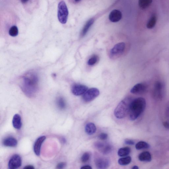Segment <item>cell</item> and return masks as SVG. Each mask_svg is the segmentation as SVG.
<instances>
[{
    "mask_svg": "<svg viewBox=\"0 0 169 169\" xmlns=\"http://www.w3.org/2000/svg\"><path fill=\"white\" fill-rule=\"evenodd\" d=\"M39 79L34 72L26 74L22 78L21 87L23 92L28 96H34L38 89Z\"/></svg>",
    "mask_w": 169,
    "mask_h": 169,
    "instance_id": "6da1fadb",
    "label": "cell"
},
{
    "mask_svg": "<svg viewBox=\"0 0 169 169\" xmlns=\"http://www.w3.org/2000/svg\"><path fill=\"white\" fill-rule=\"evenodd\" d=\"M146 106V100L142 97L132 100L130 106L129 115L130 119L134 121L144 111Z\"/></svg>",
    "mask_w": 169,
    "mask_h": 169,
    "instance_id": "7a4b0ae2",
    "label": "cell"
},
{
    "mask_svg": "<svg viewBox=\"0 0 169 169\" xmlns=\"http://www.w3.org/2000/svg\"><path fill=\"white\" fill-rule=\"evenodd\" d=\"M132 100L131 97H127L120 102L114 111V115L117 118H124L128 114Z\"/></svg>",
    "mask_w": 169,
    "mask_h": 169,
    "instance_id": "3957f363",
    "label": "cell"
},
{
    "mask_svg": "<svg viewBox=\"0 0 169 169\" xmlns=\"http://www.w3.org/2000/svg\"><path fill=\"white\" fill-rule=\"evenodd\" d=\"M69 15L67 6L64 1H60L58 6V21L62 24L67 23Z\"/></svg>",
    "mask_w": 169,
    "mask_h": 169,
    "instance_id": "277c9868",
    "label": "cell"
},
{
    "mask_svg": "<svg viewBox=\"0 0 169 169\" xmlns=\"http://www.w3.org/2000/svg\"><path fill=\"white\" fill-rule=\"evenodd\" d=\"M153 95L154 98L158 100H162L165 94V87L164 83L160 81H157L154 84Z\"/></svg>",
    "mask_w": 169,
    "mask_h": 169,
    "instance_id": "5b68a950",
    "label": "cell"
},
{
    "mask_svg": "<svg viewBox=\"0 0 169 169\" xmlns=\"http://www.w3.org/2000/svg\"><path fill=\"white\" fill-rule=\"evenodd\" d=\"M99 95V90L96 88H92L83 94V99L84 102H89L92 101Z\"/></svg>",
    "mask_w": 169,
    "mask_h": 169,
    "instance_id": "8992f818",
    "label": "cell"
},
{
    "mask_svg": "<svg viewBox=\"0 0 169 169\" xmlns=\"http://www.w3.org/2000/svg\"><path fill=\"white\" fill-rule=\"evenodd\" d=\"M125 48L124 42H121L116 44L110 51V56L113 58L118 57L122 54Z\"/></svg>",
    "mask_w": 169,
    "mask_h": 169,
    "instance_id": "52a82bcc",
    "label": "cell"
},
{
    "mask_svg": "<svg viewBox=\"0 0 169 169\" xmlns=\"http://www.w3.org/2000/svg\"><path fill=\"white\" fill-rule=\"evenodd\" d=\"M94 146L104 155L108 154L111 153L113 150L112 145L108 144H104L102 142H96L94 144Z\"/></svg>",
    "mask_w": 169,
    "mask_h": 169,
    "instance_id": "ba28073f",
    "label": "cell"
},
{
    "mask_svg": "<svg viewBox=\"0 0 169 169\" xmlns=\"http://www.w3.org/2000/svg\"><path fill=\"white\" fill-rule=\"evenodd\" d=\"M22 163V159L20 156L17 154L13 156L9 160L8 166L9 169H15L20 167Z\"/></svg>",
    "mask_w": 169,
    "mask_h": 169,
    "instance_id": "9c48e42d",
    "label": "cell"
},
{
    "mask_svg": "<svg viewBox=\"0 0 169 169\" xmlns=\"http://www.w3.org/2000/svg\"><path fill=\"white\" fill-rule=\"evenodd\" d=\"M147 84L144 83H139L135 84L131 90V92L135 95H140L144 93L148 89Z\"/></svg>",
    "mask_w": 169,
    "mask_h": 169,
    "instance_id": "30bf717a",
    "label": "cell"
},
{
    "mask_svg": "<svg viewBox=\"0 0 169 169\" xmlns=\"http://www.w3.org/2000/svg\"><path fill=\"white\" fill-rule=\"evenodd\" d=\"M88 89L87 87L83 84H75L72 87L71 91L74 95L80 96L83 95Z\"/></svg>",
    "mask_w": 169,
    "mask_h": 169,
    "instance_id": "8fae6325",
    "label": "cell"
},
{
    "mask_svg": "<svg viewBox=\"0 0 169 169\" xmlns=\"http://www.w3.org/2000/svg\"><path fill=\"white\" fill-rule=\"evenodd\" d=\"M96 167L99 169H105L109 167L110 162L108 159L103 157L96 159L95 161Z\"/></svg>",
    "mask_w": 169,
    "mask_h": 169,
    "instance_id": "7c38bea8",
    "label": "cell"
},
{
    "mask_svg": "<svg viewBox=\"0 0 169 169\" xmlns=\"http://www.w3.org/2000/svg\"><path fill=\"white\" fill-rule=\"evenodd\" d=\"M46 138V136H41L38 138L35 142L34 150V153L36 155L39 156L40 155L42 145Z\"/></svg>",
    "mask_w": 169,
    "mask_h": 169,
    "instance_id": "4fadbf2b",
    "label": "cell"
},
{
    "mask_svg": "<svg viewBox=\"0 0 169 169\" xmlns=\"http://www.w3.org/2000/svg\"><path fill=\"white\" fill-rule=\"evenodd\" d=\"M109 20L112 22H117L121 20L122 18V13L118 10H114L109 15Z\"/></svg>",
    "mask_w": 169,
    "mask_h": 169,
    "instance_id": "5bb4252c",
    "label": "cell"
},
{
    "mask_svg": "<svg viewBox=\"0 0 169 169\" xmlns=\"http://www.w3.org/2000/svg\"><path fill=\"white\" fill-rule=\"evenodd\" d=\"M3 144L6 147H15L17 145L18 142L17 140L14 138L8 137L4 140Z\"/></svg>",
    "mask_w": 169,
    "mask_h": 169,
    "instance_id": "9a60e30c",
    "label": "cell"
},
{
    "mask_svg": "<svg viewBox=\"0 0 169 169\" xmlns=\"http://www.w3.org/2000/svg\"><path fill=\"white\" fill-rule=\"evenodd\" d=\"M12 124L15 129H21L22 123L20 115L18 114H16L14 116L12 120Z\"/></svg>",
    "mask_w": 169,
    "mask_h": 169,
    "instance_id": "2e32d148",
    "label": "cell"
},
{
    "mask_svg": "<svg viewBox=\"0 0 169 169\" xmlns=\"http://www.w3.org/2000/svg\"><path fill=\"white\" fill-rule=\"evenodd\" d=\"M94 22V19H91L88 21H87L81 32L80 36L81 37L85 36L87 32H88L90 28L93 25Z\"/></svg>",
    "mask_w": 169,
    "mask_h": 169,
    "instance_id": "e0dca14e",
    "label": "cell"
},
{
    "mask_svg": "<svg viewBox=\"0 0 169 169\" xmlns=\"http://www.w3.org/2000/svg\"><path fill=\"white\" fill-rule=\"evenodd\" d=\"M96 127L92 123H87L85 127V131L87 135H91L96 132Z\"/></svg>",
    "mask_w": 169,
    "mask_h": 169,
    "instance_id": "ac0fdd59",
    "label": "cell"
},
{
    "mask_svg": "<svg viewBox=\"0 0 169 169\" xmlns=\"http://www.w3.org/2000/svg\"><path fill=\"white\" fill-rule=\"evenodd\" d=\"M138 159L141 161L150 162L151 161L152 156L150 153L145 151L139 155Z\"/></svg>",
    "mask_w": 169,
    "mask_h": 169,
    "instance_id": "d6986e66",
    "label": "cell"
},
{
    "mask_svg": "<svg viewBox=\"0 0 169 169\" xmlns=\"http://www.w3.org/2000/svg\"><path fill=\"white\" fill-rule=\"evenodd\" d=\"M131 152V148L128 147H126L120 149L118 154L120 157H125L128 155Z\"/></svg>",
    "mask_w": 169,
    "mask_h": 169,
    "instance_id": "ffe728a7",
    "label": "cell"
},
{
    "mask_svg": "<svg viewBox=\"0 0 169 169\" xmlns=\"http://www.w3.org/2000/svg\"><path fill=\"white\" fill-rule=\"evenodd\" d=\"M152 2V0H139V6L141 9H145L148 7Z\"/></svg>",
    "mask_w": 169,
    "mask_h": 169,
    "instance_id": "44dd1931",
    "label": "cell"
},
{
    "mask_svg": "<svg viewBox=\"0 0 169 169\" xmlns=\"http://www.w3.org/2000/svg\"><path fill=\"white\" fill-rule=\"evenodd\" d=\"M56 104L58 108L61 110L64 109L66 108V102L63 97H58L56 100Z\"/></svg>",
    "mask_w": 169,
    "mask_h": 169,
    "instance_id": "7402d4cb",
    "label": "cell"
},
{
    "mask_svg": "<svg viewBox=\"0 0 169 169\" xmlns=\"http://www.w3.org/2000/svg\"><path fill=\"white\" fill-rule=\"evenodd\" d=\"M157 17L155 14H153L149 20L147 24V27L148 29L153 28L156 23Z\"/></svg>",
    "mask_w": 169,
    "mask_h": 169,
    "instance_id": "603a6c76",
    "label": "cell"
},
{
    "mask_svg": "<svg viewBox=\"0 0 169 169\" xmlns=\"http://www.w3.org/2000/svg\"><path fill=\"white\" fill-rule=\"evenodd\" d=\"M150 146L148 143L144 141H140L135 145V148L137 150L148 149L150 148Z\"/></svg>",
    "mask_w": 169,
    "mask_h": 169,
    "instance_id": "cb8c5ba5",
    "label": "cell"
},
{
    "mask_svg": "<svg viewBox=\"0 0 169 169\" xmlns=\"http://www.w3.org/2000/svg\"><path fill=\"white\" fill-rule=\"evenodd\" d=\"M132 161L131 157L128 156L125 158H120L118 161V163L121 165H125L130 163Z\"/></svg>",
    "mask_w": 169,
    "mask_h": 169,
    "instance_id": "d4e9b609",
    "label": "cell"
},
{
    "mask_svg": "<svg viewBox=\"0 0 169 169\" xmlns=\"http://www.w3.org/2000/svg\"><path fill=\"white\" fill-rule=\"evenodd\" d=\"M9 33L10 35L12 37L17 36L19 34V31L17 27L15 25L13 26L10 29Z\"/></svg>",
    "mask_w": 169,
    "mask_h": 169,
    "instance_id": "484cf974",
    "label": "cell"
},
{
    "mask_svg": "<svg viewBox=\"0 0 169 169\" xmlns=\"http://www.w3.org/2000/svg\"><path fill=\"white\" fill-rule=\"evenodd\" d=\"M99 57L97 55H95L91 57L87 61V64L90 66H93L98 61Z\"/></svg>",
    "mask_w": 169,
    "mask_h": 169,
    "instance_id": "4316f807",
    "label": "cell"
},
{
    "mask_svg": "<svg viewBox=\"0 0 169 169\" xmlns=\"http://www.w3.org/2000/svg\"><path fill=\"white\" fill-rule=\"evenodd\" d=\"M90 154L89 152H85L82 156L81 158V161L83 163L88 162L90 158Z\"/></svg>",
    "mask_w": 169,
    "mask_h": 169,
    "instance_id": "83f0119b",
    "label": "cell"
},
{
    "mask_svg": "<svg viewBox=\"0 0 169 169\" xmlns=\"http://www.w3.org/2000/svg\"><path fill=\"white\" fill-rule=\"evenodd\" d=\"M108 135L105 133H102L99 135V138L102 140H105L108 139Z\"/></svg>",
    "mask_w": 169,
    "mask_h": 169,
    "instance_id": "f1b7e54d",
    "label": "cell"
},
{
    "mask_svg": "<svg viewBox=\"0 0 169 169\" xmlns=\"http://www.w3.org/2000/svg\"><path fill=\"white\" fill-rule=\"evenodd\" d=\"M66 166V163L64 162H61L58 164L56 168L58 169H63Z\"/></svg>",
    "mask_w": 169,
    "mask_h": 169,
    "instance_id": "f546056e",
    "label": "cell"
},
{
    "mask_svg": "<svg viewBox=\"0 0 169 169\" xmlns=\"http://www.w3.org/2000/svg\"><path fill=\"white\" fill-rule=\"evenodd\" d=\"M125 144L129 145H134L135 144V142L130 139H126L125 141Z\"/></svg>",
    "mask_w": 169,
    "mask_h": 169,
    "instance_id": "4dcf8cb0",
    "label": "cell"
},
{
    "mask_svg": "<svg viewBox=\"0 0 169 169\" xmlns=\"http://www.w3.org/2000/svg\"><path fill=\"white\" fill-rule=\"evenodd\" d=\"M81 169H92V168L90 166L88 165H85L83 166L81 168Z\"/></svg>",
    "mask_w": 169,
    "mask_h": 169,
    "instance_id": "1f68e13d",
    "label": "cell"
},
{
    "mask_svg": "<svg viewBox=\"0 0 169 169\" xmlns=\"http://www.w3.org/2000/svg\"><path fill=\"white\" fill-rule=\"evenodd\" d=\"M164 126L166 128L169 129V123L167 122H164L163 123Z\"/></svg>",
    "mask_w": 169,
    "mask_h": 169,
    "instance_id": "d6a6232c",
    "label": "cell"
},
{
    "mask_svg": "<svg viewBox=\"0 0 169 169\" xmlns=\"http://www.w3.org/2000/svg\"><path fill=\"white\" fill-rule=\"evenodd\" d=\"M24 169H34V167L32 165H27L26 166H25L24 168Z\"/></svg>",
    "mask_w": 169,
    "mask_h": 169,
    "instance_id": "836d02e7",
    "label": "cell"
},
{
    "mask_svg": "<svg viewBox=\"0 0 169 169\" xmlns=\"http://www.w3.org/2000/svg\"><path fill=\"white\" fill-rule=\"evenodd\" d=\"M29 0H21V1L23 4H25Z\"/></svg>",
    "mask_w": 169,
    "mask_h": 169,
    "instance_id": "e575fe53",
    "label": "cell"
},
{
    "mask_svg": "<svg viewBox=\"0 0 169 169\" xmlns=\"http://www.w3.org/2000/svg\"><path fill=\"white\" fill-rule=\"evenodd\" d=\"M132 168V169H139V168L137 166L135 165L133 166Z\"/></svg>",
    "mask_w": 169,
    "mask_h": 169,
    "instance_id": "d590c367",
    "label": "cell"
},
{
    "mask_svg": "<svg viewBox=\"0 0 169 169\" xmlns=\"http://www.w3.org/2000/svg\"><path fill=\"white\" fill-rule=\"evenodd\" d=\"M81 1V0H75V1L76 2H79V1Z\"/></svg>",
    "mask_w": 169,
    "mask_h": 169,
    "instance_id": "8d00e7d4",
    "label": "cell"
}]
</instances>
